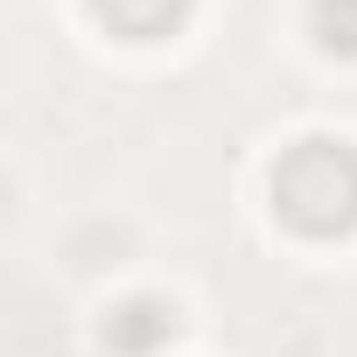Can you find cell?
Returning a JSON list of instances; mask_svg holds the SVG:
<instances>
[{
  "mask_svg": "<svg viewBox=\"0 0 357 357\" xmlns=\"http://www.w3.org/2000/svg\"><path fill=\"white\" fill-rule=\"evenodd\" d=\"M175 329H183V315H175L168 301H154V294H133V301H119V308L105 315L112 357H154V350L175 343Z\"/></svg>",
  "mask_w": 357,
  "mask_h": 357,
  "instance_id": "obj_2",
  "label": "cell"
},
{
  "mask_svg": "<svg viewBox=\"0 0 357 357\" xmlns=\"http://www.w3.org/2000/svg\"><path fill=\"white\" fill-rule=\"evenodd\" d=\"M91 8H98V22H105L112 36L154 43V36H175V29H183L197 0H91Z\"/></svg>",
  "mask_w": 357,
  "mask_h": 357,
  "instance_id": "obj_3",
  "label": "cell"
},
{
  "mask_svg": "<svg viewBox=\"0 0 357 357\" xmlns=\"http://www.w3.org/2000/svg\"><path fill=\"white\" fill-rule=\"evenodd\" d=\"M273 211L301 238H343L357 231V147L350 140H294L273 168Z\"/></svg>",
  "mask_w": 357,
  "mask_h": 357,
  "instance_id": "obj_1",
  "label": "cell"
},
{
  "mask_svg": "<svg viewBox=\"0 0 357 357\" xmlns=\"http://www.w3.org/2000/svg\"><path fill=\"white\" fill-rule=\"evenodd\" d=\"M308 36L329 56H357V0H315L308 8Z\"/></svg>",
  "mask_w": 357,
  "mask_h": 357,
  "instance_id": "obj_4",
  "label": "cell"
}]
</instances>
